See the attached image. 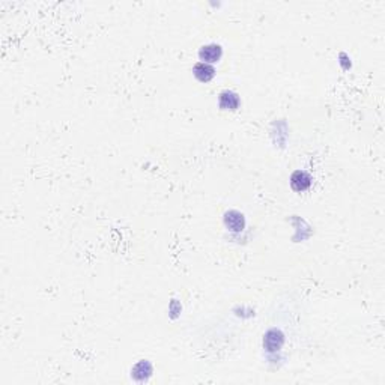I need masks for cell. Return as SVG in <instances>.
Segmentation results:
<instances>
[{
    "label": "cell",
    "instance_id": "5b68a950",
    "mask_svg": "<svg viewBox=\"0 0 385 385\" xmlns=\"http://www.w3.org/2000/svg\"><path fill=\"white\" fill-rule=\"evenodd\" d=\"M238 106H239V98H238L236 93L226 90V92H223L220 95V107L221 109H224V110H235V109H238Z\"/></svg>",
    "mask_w": 385,
    "mask_h": 385
},
{
    "label": "cell",
    "instance_id": "277c9868",
    "mask_svg": "<svg viewBox=\"0 0 385 385\" xmlns=\"http://www.w3.org/2000/svg\"><path fill=\"white\" fill-rule=\"evenodd\" d=\"M192 72H194V75H196V78L197 80H200V81H209L214 75H215V69L211 66V65L205 64V62H200V64H197L194 66V69H192Z\"/></svg>",
    "mask_w": 385,
    "mask_h": 385
},
{
    "label": "cell",
    "instance_id": "3957f363",
    "mask_svg": "<svg viewBox=\"0 0 385 385\" xmlns=\"http://www.w3.org/2000/svg\"><path fill=\"white\" fill-rule=\"evenodd\" d=\"M224 223H226L227 229L232 230V232H241L244 229V217H243V214H239L236 211L227 212L226 218H224Z\"/></svg>",
    "mask_w": 385,
    "mask_h": 385
},
{
    "label": "cell",
    "instance_id": "8992f818",
    "mask_svg": "<svg viewBox=\"0 0 385 385\" xmlns=\"http://www.w3.org/2000/svg\"><path fill=\"white\" fill-rule=\"evenodd\" d=\"M263 343H265V346H266L268 351H271V352H272V351H277V349H280V346L283 345V335H281V332L272 329V331H269V332L266 334Z\"/></svg>",
    "mask_w": 385,
    "mask_h": 385
},
{
    "label": "cell",
    "instance_id": "52a82bcc",
    "mask_svg": "<svg viewBox=\"0 0 385 385\" xmlns=\"http://www.w3.org/2000/svg\"><path fill=\"white\" fill-rule=\"evenodd\" d=\"M151 372H152L151 364H149L148 361H140L138 364L134 366V369H132V376H134L137 381H143V379H146V378L151 375Z\"/></svg>",
    "mask_w": 385,
    "mask_h": 385
},
{
    "label": "cell",
    "instance_id": "7a4b0ae2",
    "mask_svg": "<svg viewBox=\"0 0 385 385\" xmlns=\"http://www.w3.org/2000/svg\"><path fill=\"white\" fill-rule=\"evenodd\" d=\"M199 56L202 61L209 62V64H214L217 62L220 58H221V47L217 45V44H209V45H205L202 47V50L199 52Z\"/></svg>",
    "mask_w": 385,
    "mask_h": 385
},
{
    "label": "cell",
    "instance_id": "6da1fadb",
    "mask_svg": "<svg viewBox=\"0 0 385 385\" xmlns=\"http://www.w3.org/2000/svg\"><path fill=\"white\" fill-rule=\"evenodd\" d=\"M291 185L295 191H306L312 185V178L306 172H295L291 178Z\"/></svg>",
    "mask_w": 385,
    "mask_h": 385
}]
</instances>
